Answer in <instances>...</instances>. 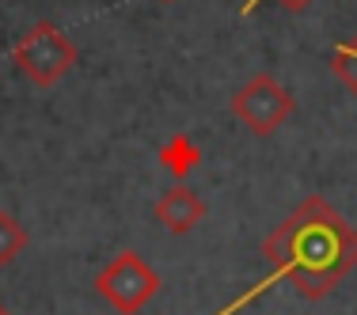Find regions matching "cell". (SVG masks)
Returning a JSON list of instances; mask_svg holds the SVG:
<instances>
[{
    "instance_id": "1",
    "label": "cell",
    "mask_w": 357,
    "mask_h": 315,
    "mask_svg": "<svg viewBox=\"0 0 357 315\" xmlns=\"http://www.w3.org/2000/svg\"><path fill=\"white\" fill-rule=\"evenodd\" d=\"M262 259L270 262V277L217 315H236L278 281H289L304 300L331 296L342 277L357 270V228L327 198L312 194L262 240Z\"/></svg>"
},
{
    "instance_id": "2",
    "label": "cell",
    "mask_w": 357,
    "mask_h": 315,
    "mask_svg": "<svg viewBox=\"0 0 357 315\" xmlns=\"http://www.w3.org/2000/svg\"><path fill=\"white\" fill-rule=\"evenodd\" d=\"M76 46L57 23L38 20L20 42L12 46V65L20 69V76H27L35 88H54L65 72L76 65Z\"/></svg>"
},
{
    "instance_id": "3",
    "label": "cell",
    "mask_w": 357,
    "mask_h": 315,
    "mask_svg": "<svg viewBox=\"0 0 357 315\" xmlns=\"http://www.w3.org/2000/svg\"><path fill=\"white\" fill-rule=\"evenodd\" d=\"M96 293L118 315H137L160 293V274L137 251H118V259H110L96 274Z\"/></svg>"
},
{
    "instance_id": "4",
    "label": "cell",
    "mask_w": 357,
    "mask_h": 315,
    "mask_svg": "<svg viewBox=\"0 0 357 315\" xmlns=\"http://www.w3.org/2000/svg\"><path fill=\"white\" fill-rule=\"evenodd\" d=\"M293 95L285 91V84H278L270 72H259L232 95V114L255 133V137H270L289 122L293 114Z\"/></svg>"
},
{
    "instance_id": "5",
    "label": "cell",
    "mask_w": 357,
    "mask_h": 315,
    "mask_svg": "<svg viewBox=\"0 0 357 315\" xmlns=\"http://www.w3.org/2000/svg\"><path fill=\"white\" fill-rule=\"evenodd\" d=\"M152 213H156V220L172 236H186V232H194V228L206 220V201L198 198V190L175 183L172 190H164V198L152 206Z\"/></svg>"
},
{
    "instance_id": "6",
    "label": "cell",
    "mask_w": 357,
    "mask_h": 315,
    "mask_svg": "<svg viewBox=\"0 0 357 315\" xmlns=\"http://www.w3.org/2000/svg\"><path fill=\"white\" fill-rule=\"evenodd\" d=\"M156 160H160V164H164L175 178H186L194 167L202 164V148L194 144L190 133H175V137H167V144L156 152Z\"/></svg>"
},
{
    "instance_id": "7",
    "label": "cell",
    "mask_w": 357,
    "mask_h": 315,
    "mask_svg": "<svg viewBox=\"0 0 357 315\" xmlns=\"http://www.w3.org/2000/svg\"><path fill=\"white\" fill-rule=\"evenodd\" d=\"M23 251H27V228L0 209V266H12Z\"/></svg>"
},
{
    "instance_id": "8",
    "label": "cell",
    "mask_w": 357,
    "mask_h": 315,
    "mask_svg": "<svg viewBox=\"0 0 357 315\" xmlns=\"http://www.w3.org/2000/svg\"><path fill=\"white\" fill-rule=\"evenodd\" d=\"M331 72L357 95V35L346 38L342 46H335V54H331Z\"/></svg>"
},
{
    "instance_id": "9",
    "label": "cell",
    "mask_w": 357,
    "mask_h": 315,
    "mask_svg": "<svg viewBox=\"0 0 357 315\" xmlns=\"http://www.w3.org/2000/svg\"><path fill=\"white\" fill-rule=\"evenodd\" d=\"M259 4H262V0H248V8H243V12H259ZM278 4H282L285 8V12H304V8H308L312 4V0H278Z\"/></svg>"
},
{
    "instance_id": "10",
    "label": "cell",
    "mask_w": 357,
    "mask_h": 315,
    "mask_svg": "<svg viewBox=\"0 0 357 315\" xmlns=\"http://www.w3.org/2000/svg\"><path fill=\"white\" fill-rule=\"evenodd\" d=\"M0 315H12V312H8V308H4V304H0Z\"/></svg>"
},
{
    "instance_id": "11",
    "label": "cell",
    "mask_w": 357,
    "mask_h": 315,
    "mask_svg": "<svg viewBox=\"0 0 357 315\" xmlns=\"http://www.w3.org/2000/svg\"><path fill=\"white\" fill-rule=\"evenodd\" d=\"M164 4H172V0H164Z\"/></svg>"
}]
</instances>
